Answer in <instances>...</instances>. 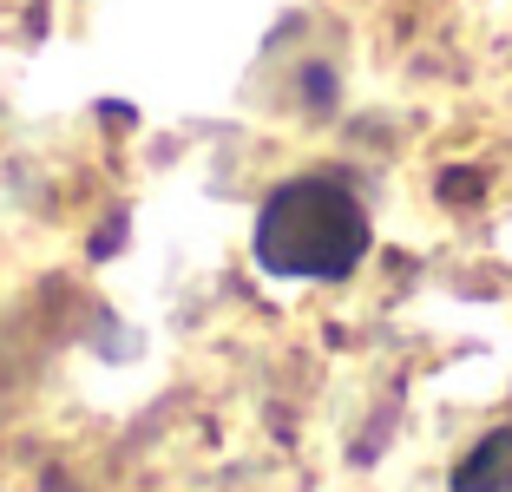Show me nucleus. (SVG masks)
I'll return each instance as SVG.
<instances>
[{
	"mask_svg": "<svg viewBox=\"0 0 512 492\" xmlns=\"http://www.w3.org/2000/svg\"><path fill=\"white\" fill-rule=\"evenodd\" d=\"M250 250L289 283H342L368 256V210L335 178H289L263 197Z\"/></svg>",
	"mask_w": 512,
	"mask_h": 492,
	"instance_id": "f257e3e1",
	"label": "nucleus"
},
{
	"mask_svg": "<svg viewBox=\"0 0 512 492\" xmlns=\"http://www.w3.org/2000/svg\"><path fill=\"white\" fill-rule=\"evenodd\" d=\"M453 492H512V427H493L480 447L460 460Z\"/></svg>",
	"mask_w": 512,
	"mask_h": 492,
	"instance_id": "f03ea898",
	"label": "nucleus"
}]
</instances>
